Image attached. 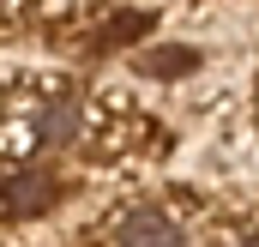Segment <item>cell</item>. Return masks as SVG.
<instances>
[{
  "label": "cell",
  "instance_id": "cell-1",
  "mask_svg": "<svg viewBox=\"0 0 259 247\" xmlns=\"http://www.w3.org/2000/svg\"><path fill=\"white\" fill-rule=\"evenodd\" d=\"M115 235H121V247H181V229L157 211H127Z\"/></svg>",
  "mask_w": 259,
  "mask_h": 247
}]
</instances>
